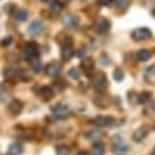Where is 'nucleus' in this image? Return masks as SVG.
I'll use <instances>...</instances> for the list:
<instances>
[{"instance_id": "4468645a", "label": "nucleus", "mask_w": 155, "mask_h": 155, "mask_svg": "<svg viewBox=\"0 0 155 155\" xmlns=\"http://www.w3.org/2000/svg\"><path fill=\"white\" fill-rule=\"evenodd\" d=\"M9 111L13 114V115H19V114H21V111H23V104H21V101H19V100H13V101L9 104Z\"/></svg>"}, {"instance_id": "412c9836", "label": "nucleus", "mask_w": 155, "mask_h": 155, "mask_svg": "<svg viewBox=\"0 0 155 155\" xmlns=\"http://www.w3.org/2000/svg\"><path fill=\"white\" fill-rule=\"evenodd\" d=\"M84 137L87 138V140H93V141H97V140H100V138L103 137V132L98 131V130H93V131H90V132H85Z\"/></svg>"}, {"instance_id": "cd10ccee", "label": "nucleus", "mask_w": 155, "mask_h": 155, "mask_svg": "<svg viewBox=\"0 0 155 155\" xmlns=\"http://www.w3.org/2000/svg\"><path fill=\"white\" fill-rule=\"evenodd\" d=\"M54 85H56V88L58 90V91H63V90H66L67 83H66L64 80H60V78H57L56 83H54Z\"/></svg>"}, {"instance_id": "39448f33", "label": "nucleus", "mask_w": 155, "mask_h": 155, "mask_svg": "<svg viewBox=\"0 0 155 155\" xmlns=\"http://www.w3.org/2000/svg\"><path fill=\"white\" fill-rule=\"evenodd\" d=\"M128 150H130V147L125 145L122 137H120V135L113 137V151L115 154H124V152H127Z\"/></svg>"}, {"instance_id": "0eeeda50", "label": "nucleus", "mask_w": 155, "mask_h": 155, "mask_svg": "<svg viewBox=\"0 0 155 155\" xmlns=\"http://www.w3.org/2000/svg\"><path fill=\"white\" fill-rule=\"evenodd\" d=\"M60 56H61V58H63L64 61L71 60V57L74 56V48H73V46H71V41H67L66 44H63Z\"/></svg>"}, {"instance_id": "ddd939ff", "label": "nucleus", "mask_w": 155, "mask_h": 155, "mask_svg": "<svg viewBox=\"0 0 155 155\" xmlns=\"http://www.w3.org/2000/svg\"><path fill=\"white\" fill-rule=\"evenodd\" d=\"M41 31H43V23L41 21H38V20L33 21L27 28V33L30 34V36H38Z\"/></svg>"}, {"instance_id": "a19ab883", "label": "nucleus", "mask_w": 155, "mask_h": 155, "mask_svg": "<svg viewBox=\"0 0 155 155\" xmlns=\"http://www.w3.org/2000/svg\"><path fill=\"white\" fill-rule=\"evenodd\" d=\"M118 155H120V154H118ZM121 155H122V154H121Z\"/></svg>"}, {"instance_id": "a211bd4d", "label": "nucleus", "mask_w": 155, "mask_h": 155, "mask_svg": "<svg viewBox=\"0 0 155 155\" xmlns=\"http://www.w3.org/2000/svg\"><path fill=\"white\" fill-rule=\"evenodd\" d=\"M151 97H152V93H151V91H142L140 94H137V103L145 104L151 100Z\"/></svg>"}, {"instance_id": "dca6fc26", "label": "nucleus", "mask_w": 155, "mask_h": 155, "mask_svg": "<svg viewBox=\"0 0 155 155\" xmlns=\"http://www.w3.org/2000/svg\"><path fill=\"white\" fill-rule=\"evenodd\" d=\"M151 56H152V53L150 51V50H147V48H142V50H138L135 54L137 60L141 61V63H144V61H148L151 58Z\"/></svg>"}, {"instance_id": "f704fd0d", "label": "nucleus", "mask_w": 155, "mask_h": 155, "mask_svg": "<svg viewBox=\"0 0 155 155\" xmlns=\"http://www.w3.org/2000/svg\"><path fill=\"white\" fill-rule=\"evenodd\" d=\"M75 155H88V152H87V151H78Z\"/></svg>"}, {"instance_id": "aec40b11", "label": "nucleus", "mask_w": 155, "mask_h": 155, "mask_svg": "<svg viewBox=\"0 0 155 155\" xmlns=\"http://www.w3.org/2000/svg\"><path fill=\"white\" fill-rule=\"evenodd\" d=\"M63 9H64V5L61 3L60 0H53V2H50V10H51L53 13H60Z\"/></svg>"}, {"instance_id": "423d86ee", "label": "nucleus", "mask_w": 155, "mask_h": 155, "mask_svg": "<svg viewBox=\"0 0 155 155\" xmlns=\"http://www.w3.org/2000/svg\"><path fill=\"white\" fill-rule=\"evenodd\" d=\"M148 134H150V128L145 127V125H142V127L137 128L135 131H134V134H132V140L135 142H141L142 140H145L147 137H148Z\"/></svg>"}, {"instance_id": "1a4fd4ad", "label": "nucleus", "mask_w": 155, "mask_h": 155, "mask_svg": "<svg viewBox=\"0 0 155 155\" xmlns=\"http://www.w3.org/2000/svg\"><path fill=\"white\" fill-rule=\"evenodd\" d=\"M95 28H97L98 33H107V31H110V28H111V21L108 19H105V17H101L95 23Z\"/></svg>"}, {"instance_id": "b1692460", "label": "nucleus", "mask_w": 155, "mask_h": 155, "mask_svg": "<svg viewBox=\"0 0 155 155\" xmlns=\"http://www.w3.org/2000/svg\"><path fill=\"white\" fill-rule=\"evenodd\" d=\"M124 77H125V75H124V71H122L121 68H115V70H114L113 78L117 81V83H121V81L124 80Z\"/></svg>"}, {"instance_id": "4c0bfd02", "label": "nucleus", "mask_w": 155, "mask_h": 155, "mask_svg": "<svg viewBox=\"0 0 155 155\" xmlns=\"http://www.w3.org/2000/svg\"><path fill=\"white\" fill-rule=\"evenodd\" d=\"M152 16H154V17H155V9L152 10Z\"/></svg>"}, {"instance_id": "e433bc0d", "label": "nucleus", "mask_w": 155, "mask_h": 155, "mask_svg": "<svg viewBox=\"0 0 155 155\" xmlns=\"http://www.w3.org/2000/svg\"><path fill=\"white\" fill-rule=\"evenodd\" d=\"M43 2H46V3H50V2H53V0H43Z\"/></svg>"}, {"instance_id": "2eb2a0df", "label": "nucleus", "mask_w": 155, "mask_h": 155, "mask_svg": "<svg viewBox=\"0 0 155 155\" xmlns=\"http://www.w3.org/2000/svg\"><path fill=\"white\" fill-rule=\"evenodd\" d=\"M63 23L66 24V26H70V27H77L78 24H80V20L77 16H73V14H66L64 17H63Z\"/></svg>"}, {"instance_id": "f8f14e48", "label": "nucleus", "mask_w": 155, "mask_h": 155, "mask_svg": "<svg viewBox=\"0 0 155 155\" xmlns=\"http://www.w3.org/2000/svg\"><path fill=\"white\" fill-rule=\"evenodd\" d=\"M80 67H81V70L84 71L87 75H91L93 73H94V67H95L94 60H91V58L83 60L81 61V64H80Z\"/></svg>"}, {"instance_id": "473e14b6", "label": "nucleus", "mask_w": 155, "mask_h": 155, "mask_svg": "<svg viewBox=\"0 0 155 155\" xmlns=\"http://www.w3.org/2000/svg\"><path fill=\"white\" fill-rule=\"evenodd\" d=\"M111 3H113V0H98V5L103 7H110Z\"/></svg>"}, {"instance_id": "5701e85b", "label": "nucleus", "mask_w": 155, "mask_h": 155, "mask_svg": "<svg viewBox=\"0 0 155 155\" xmlns=\"http://www.w3.org/2000/svg\"><path fill=\"white\" fill-rule=\"evenodd\" d=\"M27 10L24 9H17L16 12H14V17H16V20H19V21H24V20L27 19Z\"/></svg>"}, {"instance_id": "72a5a7b5", "label": "nucleus", "mask_w": 155, "mask_h": 155, "mask_svg": "<svg viewBox=\"0 0 155 155\" xmlns=\"http://www.w3.org/2000/svg\"><path fill=\"white\" fill-rule=\"evenodd\" d=\"M77 56L80 57V58H83L84 56H87V50H85L84 47H81L80 50H78V53H77Z\"/></svg>"}, {"instance_id": "c756f323", "label": "nucleus", "mask_w": 155, "mask_h": 155, "mask_svg": "<svg viewBox=\"0 0 155 155\" xmlns=\"http://www.w3.org/2000/svg\"><path fill=\"white\" fill-rule=\"evenodd\" d=\"M128 103L132 104V105H134V104H138L137 103V94L135 93H132V91L128 93Z\"/></svg>"}, {"instance_id": "58836bf2", "label": "nucleus", "mask_w": 155, "mask_h": 155, "mask_svg": "<svg viewBox=\"0 0 155 155\" xmlns=\"http://www.w3.org/2000/svg\"><path fill=\"white\" fill-rule=\"evenodd\" d=\"M2 93H3V88H2V87H0V94H2Z\"/></svg>"}, {"instance_id": "20e7f679", "label": "nucleus", "mask_w": 155, "mask_h": 155, "mask_svg": "<svg viewBox=\"0 0 155 155\" xmlns=\"http://www.w3.org/2000/svg\"><path fill=\"white\" fill-rule=\"evenodd\" d=\"M91 124H94L95 127H108L114 124V117L111 115H97V117L90 120Z\"/></svg>"}, {"instance_id": "7c9ffc66", "label": "nucleus", "mask_w": 155, "mask_h": 155, "mask_svg": "<svg viewBox=\"0 0 155 155\" xmlns=\"http://www.w3.org/2000/svg\"><path fill=\"white\" fill-rule=\"evenodd\" d=\"M12 41H13V38L10 37V36H9V37H5L2 41H0V46H2V47H7V46H10V44H12Z\"/></svg>"}, {"instance_id": "393cba45", "label": "nucleus", "mask_w": 155, "mask_h": 155, "mask_svg": "<svg viewBox=\"0 0 155 155\" xmlns=\"http://www.w3.org/2000/svg\"><path fill=\"white\" fill-rule=\"evenodd\" d=\"M68 77H70V78H73V80H80V78H81L80 70H78V68H75V67L70 68V70H68Z\"/></svg>"}, {"instance_id": "6e6552de", "label": "nucleus", "mask_w": 155, "mask_h": 155, "mask_svg": "<svg viewBox=\"0 0 155 155\" xmlns=\"http://www.w3.org/2000/svg\"><path fill=\"white\" fill-rule=\"evenodd\" d=\"M37 93H38V95H40L43 100L48 101V100L53 98V95H54V90H53V87H50V85H41V87L37 90Z\"/></svg>"}, {"instance_id": "c9c22d12", "label": "nucleus", "mask_w": 155, "mask_h": 155, "mask_svg": "<svg viewBox=\"0 0 155 155\" xmlns=\"http://www.w3.org/2000/svg\"><path fill=\"white\" fill-rule=\"evenodd\" d=\"M115 104H117V107H118V108H121V100L115 98Z\"/></svg>"}, {"instance_id": "f03ea898", "label": "nucleus", "mask_w": 155, "mask_h": 155, "mask_svg": "<svg viewBox=\"0 0 155 155\" xmlns=\"http://www.w3.org/2000/svg\"><path fill=\"white\" fill-rule=\"evenodd\" d=\"M38 46L36 44V43H33V41H30V43H27L26 46H24V48H23V56H24V58L26 60H34L36 57L38 56Z\"/></svg>"}, {"instance_id": "6ab92c4d", "label": "nucleus", "mask_w": 155, "mask_h": 155, "mask_svg": "<svg viewBox=\"0 0 155 155\" xmlns=\"http://www.w3.org/2000/svg\"><path fill=\"white\" fill-rule=\"evenodd\" d=\"M23 152V147L20 145L19 142H14L12 145L9 147V151H7V154L9 155H20Z\"/></svg>"}, {"instance_id": "f257e3e1", "label": "nucleus", "mask_w": 155, "mask_h": 155, "mask_svg": "<svg viewBox=\"0 0 155 155\" xmlns=\"http://www.w3.org/2000/svg\"><path fill=\"white\" fill-rule=\"evenodd\" d=\"M91 78V85H94V88L97 91H101L104 93L105 88H107V77L104 74L103 71H97V73H93V74L90 75Z\"/></svg>"}, {"instance_id": "c85d7f7f", "label": "nucleus", "mask_w": 155, "mask_h": 155, "mask_svg": "<svg viewBox=\"0 0 155 155\" xmlns=\"http://www.w3.org/2000/svg\"><path fill=\"white\" fill-rule=\"evenodd\" d=\"M14 74H17V71L14 67H7L5 70V78H10V77H13Z\"/></svg>"}, {"instance_id": "4be33fe9", "label": "nucleus", "mask_w": 155, "mask_h": 155, "mask_svg": "<svg viewBox=\"0 0 155 155\" xmlns=\"http://www.w3.org/2000/svg\"><path fill=\"white\" fill-rule=\"evenodd\" d=\"M71 152V148L68 145H57L56 147V154L57 155H70Z\"/></svg>"}, {"instance_id": "9d476101", "label": "nucleus", "mask_w": 155, "mask_h": 155, "mask_svg": "<svg viewBox=\"0 0 155 155\" xmlns=\"http://www.w3.org/2000/svg\"><path fill=\"white\" fill-rule=\"evenodd\" d=\"M51 111L54 115H58V117H66L67 113H68V107L67 104L64 103H57L51 107Z\"/></svg>"}, {"instance_id": "ea45409f", "label": "nucleus", "mask_w": 155, "mask_h": 155, "mask_svg": "<svg viewBox=\"0 0 155 155\" xmlns=\"http://www.w3.org/2000/svg\"><path fill=\"white\" fill-rule=\"evenodd\" d=\"M151 155H155V150H154V151H152V154H151Z\"/></svg>"}, {"instance_id": "9b49d317", "label": "nucleus", "mask_w": 155, "mask_h": 155, "mask_svg": "<svg viewBox=\"0 0 155 155\" xmlns=\"http://www.w3.org/2000/svg\"><path fill=\"white\" fill-rule=\"evenodd\" d=\"M60 71H61V66L56 61L53 63H48L47 67H46V74L50 75V77H58L60 75Z\"/></svg>"}, {"instance_id": "bb28decb", "label": "nucleus", "mask_w": 155, "mask_h": 155, "mask_svg": "<svg viewBox=\"0 0 155 155\" xmlns=\"http://www.w3.org/2000/svg\"><path fill=\"white\" fill-rule=\"evenodd\" d=\"M31 68H33L34 73H40V71L43 70V63L40 60H34L33 63H31Z\"/></svg>"}, {"instance_id": "2f4dec72", "label": "nucleus", "mask_w": 155, "mask_h": 155, "mask_svg": "<svg viewBox=\"0 0 155 155\" xmlns=\"http://www.w3.org/2000/svg\"><path fill=\"white\" fill-rule=\"evenodd\" d=\"M100 61H101L103 66H108V64H110V58H108V56L105 53H103V54L100 56Z\"/></svg>"}, {"instance_id": "a878e982", "label": "nucleus", "mask_w": 155, "mask_h": 155, "mask_svg": "<svg viewBox=\"0 0 155 155\" xmlns=\"http://www.w3.org/2000/svg\"><path fill=\"white\" fill-rule=\"evenodd\" d=\"M114 3H115L118 9H127L130 3H131V0H114Z\"/></svg>"}, {"instance_id": "f3484780", "label": "nucleus", "mask_w": 155, "mask_h": 155, "mask_svg": "<svg viewBox=\"0 0 155 155\" xmlns=\"http://www.w3.org/2000/svg\"><path fill=\"white\" fill-rule=\"evenodd\" d=\"M91 154L93 155H104L105 154V147L101 144V142L95 141L91 147Z\"/></svg>"}, {"instance_id": "7ed1b4c3", "label": "nucleus", "mask_w": 155, "mask_h": 155, "mask_svg": "<svg viewBox=\"0 0 155 155\" xmlns=\"http://www.w3.org/2000/svg\"><path fill=\"white\" fill-rule=\"evenodd\" d=\"M131 36L135 41H145V40H150L152 33H151V30L148 27H140V28H135Z\"/></svg>"}]
</instances>
